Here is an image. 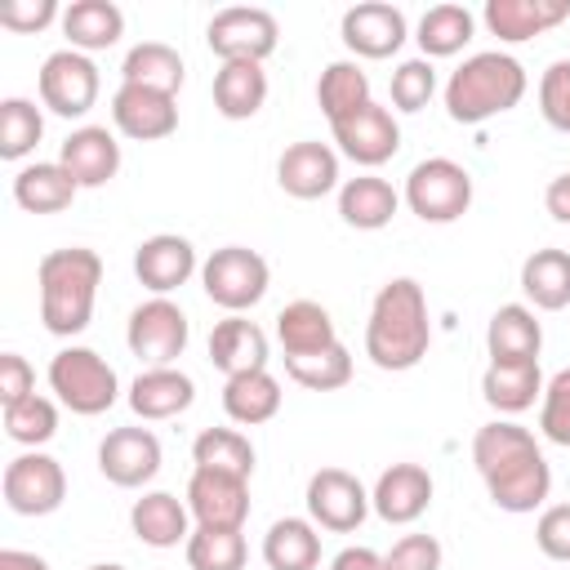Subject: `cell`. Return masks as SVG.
<instances>
[{"instance_id":"obj_1","label":"cell","mask_w":570,"mask_h":570,"mask_svg":"<svg viewBox=\"0 0 570 570\" xmlns=\"http://www.w3.org/2000/svg\"><path fill=\"white\" fill-rule=\"evenodd\" d=\"M472 463L499 512H534L552 490V468L530 428L512 419H490L472 436Z\"/></svg>"},{"instance_id":"obj_2","label":"cell","mask_w":570,"mask_h":570,"mask_svg":"<svg viewBox=\"0 0 570 570\" xmlns=\"http://www.w3.org/2000/svg\"><path fill=\"white\" fill-rule=\"evenodd\" d=\"M432 347V316H428V294L414 276H392L379 285L365 321V356L387 370H414Z\"/></svg>"},{"instance_id":"obj_3","label":"cell","mask_w":570,"mask_h":570,"mask_svg":"<svg viewBox=\"0 0 570 570\" xmlns=\"http://www.w3.org/2000/svg\"><path fill=\"white\" fill-rule=\"evenodd\" d=\"M40 285V321L58 338H76L94 321V298L102 285V258L85 245L49 249L36 267Z\"/></svg>"},{"instance_id":"obj_4","label":"cell","mask_w":570,"mask_h":570,"mask_svg":"<svg viewBox=\"0 0 570 570\" xmlns=\"http://www.w3.org/2000/svg\"><path fill=\"white\" fill-rule=\"evenodd\" d=\"M525 67L503 49H481L463 58L445 80V116L454 125H481L512 111L525 98Z\"/></svg>"},{"instance_id":"obj_5","label":"cell","mask_w":570,"mask_h":570,"mask_svg":"<svg viewBox=\"0 0 570 570\" xmlns=\"http://www.w3.org/2000/svg\"><path fill=\"white\" fill-rule=\"evenodd\" d=\"M49 387H53V396L71 414H85V419L107 414L116 405V396H120L116 370L94 347H76V343L62 347V352H53V361H49Z\"/></svg>"},{"instance_id":"obj_6","label":"cell","mask_w":570,"mask_h":570,"mask_svg":"<svg viewBox=\"0 0 570 570\" xmlns=\"http://www.w3.org/2000/svg\"><path fill=\"white\" fill-rule=\"evenodd\" d=\"M200 285H205V298L218 303L227 316H245L254 303H263L272 285V267L249 245H223L200 263Z\"/></svg>"},{"instance_id":"obj_7","label":"cell","mask_w":570,"mask_h":570,"mask_svg":"<svg viewBox=\"0 0 570 570\" xmlns=\"http://www.w3.org/2000/svg\"><path fill=\"white\" fill-rule=\"evenodd\" d=\"M401 200L423 223H454L472 209V174L450 156H428L405 174Z\"/></svg>"},{"instance_id":"obj_8","label":"cell","mask_w":570,"mask_h":570,"mask_svg":"<svg viewBox=\"0 0 570 570\" xmlns=\"http://www.w3.org/2000/svg\"><path fill=\"white\" fill-rule=\"evenodd\" d=\"M0 494H4L9 512H18V517H49L67 499V472H62V463L53 454L27 450V454L4 463Z\"/></svg>"},{"instance_id":"obj_9","label":"cell","mask_w":570,"mask_h":570,"mask_svg":"<svg viewBox=\"0 0 570 570\" xmlns=\"http://www.w3.org/2000/svg\"><path fill=\"white\" fill-rule=\"evenodd\" d=\"M36 89H40V102L62 116V120H80L89 116V107L98 102V67L89 53L80 49H53L45 62H40V76H36Z\"/></svg>"},{"instance_id":"obj_10","label":"cell","mask_w":570,"mask_h":570,"mask_svg":"<svg viewBox=\"0 0 570 570\" xmlns=\"http://www.w3.org/2000/svg\"><path fill=\"white\" fill-rule=\"evenodd\" d=\"M187 338H191V325H187V312L174 303V298H147L129 312V325H125V343L129 352L151 370V365H174L183 352H187Z\"/></svg>"},{"instance_id":"obj_11","label":"cell","mask_w":570,"mask_h":570,"mask_svg":"<svg viewBox=\"0 0 570 570\" xmlns=\"http://www.w3.org/2000/svg\"><path fill=\"white\" fill-rule=\"evenodd\" d=\"M276 40H281L276 18L267 9H254V4L218 9L205 27V45L223 62H267L276 53Z\"/></svg>"},{"instance_id":"obj_12","label":"cell","mask_w":570,"mask_h":570,"mask_svg":"<svg viewBox=\"0 0 570 570\" xmlns=\"http://www.w3.org/2000/svg\"><path fill=\"white\" fill-rule=\"evenodd\" d=\"M303 503H307L312 525L316 530H330V534H352L370 517V490L352 472H343V468L312 472L307 476V490H303Z\"/></svg>"},{"instance_id":"obj_13","label":"cell","mask_w":570,"mask_h":570,"mask_svg":"<svg viewBox=\"0 0 570 570\" xmlns=\"http://www.w3.org/2000/svg\"><path fill=\"white\" fill-rule=\"evenodd\" d=\"M187 512H191L196 525H209V530H245V521H249V476L218 472V468H191Z\"/></svg>"},{"instance_id":"obj_14","label":"cell","mask_w":570,"mask_h":570,"mask_svg":"<svg viewBox=\"0 0 570 570\" xmlns=\"http://www.w3.org/2000/svg\"><path fill=\"white\" fill-rule=\"evenodd\" d=\"M330 134L338 142V156L356 160L361 169H379V165H387L401 151V125H396V116L383 102L356 107L352 116L334 120Z\"/></svg>"},{"instance_id":"obj_15","label":"cell","mask_w":570,"mask_h":570,"mask_svg":"<svg viewBox=\"0 0 570 570\" xmlns=\"http://www.w3.org/2000/svg\"><path fill=\"white\" fill-rule=\"evenodd\" d=\"M160 441L151 428H111L98 445V472L120 490H142L160 472Z\"/></svg>"},{"instance_id":"obj_16","label":"cell","mask_w":570,"mask_h":570,"mask_svg":"<svg viewBox=\"0 0 570 570\" xmlns=\"http://www.w3.org/2000/svg\"><path fill=\"white\" fill-rule=\"evenodd\" d=\"M200 272L196 263V245L178 232H156L134 249V276L142 281V289H151L156 298H169L178 285H187Z\"/></svg>"},{"instance_id":"obj_17","label":"cell","mask_w":570,"mask_h":570,"mask_svg":"<svg viewBox=\"0 0 570 570\" xmlns=\"http://www.w3.org/2000/svg\"><path fill=\"white\" fill-rule=\"evenodd\" d=\"M338 36L343 45L356 53V58H392L405 40H410V22L396 4H383V0H365V4H352L338 22Z\"/></svg>"},{"instance_id":"obj_18","label":"cell","mask_w":570,"mask_h":570,"mask_svg":"<svg viewBox=\"0 0 570 570\" xmlns=\"http://www.w3.org/2000/svg\"><path fill=\"white\" fill-rule=\"evenodd\" d=\"M111 125L134 142H160L178 129V98L142 85H120L111 94Z\"/></svg>"},{"instance_id":"obj_19","label":"cell","mask_w":570,"mask_h":570,"mask_svg":"<svg viewBox=\"0 0 570 570\" xmlns=\"http://www.w3.org/2000/svg\"><path fill=\"white\" fill-rule=\"evenodd\" d=\"M276 183L294 200H321L334 187H343L338 183V151L330 142H316V138L289 142L276 160Z\"/></svg>"},{"instance_id":"obj_20","label":"cell","mask_w":570,"mask_h":570,"mask_svg":"<svg viewBox=\"0 0 570 570\" xmlns=\"http://www.w3.org/2000/svg\"><path fill=\"white\" fill-rule=\"evenodd\" d=\"M432 503V472L423 463H392L370 490V508L387 525H414Z\"/></svg>"},{"instance_id":"obj_21","label":"cell","mask_w":570,"mask_h":570,"mask_svg":"<svg viewBox=\"0 0 570 570\" xmlns=\"http://www.w3.org/2000/svg\"><path fill=\"white\" fill-rule=\"evenodd\" d=\"M58 165L76 178V187H107L120 174V142L107 125H80L62 138Z\"/></svg>"},{"instance_id":"obj_22","label":"cell","mask_w":570,"mask_h":570,"mask_svg":"<svg viewBox=\"0 0 570 570\" xmlns=\"http://www.w3.org/2000/svg\"><path fill=\"white\" fill-rule=\"evenodd\" d=\"M570 18V0H485L481 22L490 36H499L503 45H521L534 40L552 27H561Z\"/></svg>"},{"instance_id":"obj_23","label":"cell","mask_w":570,"mask_h":570,"mask_svg":"<svg viewBox=\"0 0 570 570\" xmlns=\"http://www.w3.org/2000/svg\"><path fill=\"white\" fill-rule=\"evenodd\" d=\"M191 401H196V383H191V374H183L174 365H151L129 383V410L142 423L178 419L183 410H191Z\"/></svg>"},{"instance_id":"obj_24","label":"cell","mask_w":570,"mask_h":570,"mask_svg":"<svg viewBox=\"0 0 570 570\" xmlns=\"http://www.w3.org/2000/svg\"><path fill=\"white\" fill-rule=\"evenodd\" d=\"M129 530L138 534V543L147 548H178L191 539V512L187 499L169 494V490H147L142 499H134L129 508Z\"/></svg>"},{"instance_id":"obj_25","label":"cell","mask_w":570,"mask_h":570,"mask_svg":"<svg viewBox=\"0 0 570 570\" xmlns=\"http://www.w3.org/2000/svg\"><path fill=\"white\" fill-rule=\"evenodd\" d=\"M209 361L227 379L249 374V370H267V334H263V325L249 321V316H223L209 330Z\"/></svg>"},{"instance_id":"obj_26","label":"cell","mask_w":570,"mask_h":570,"mask_svg":"<svg viewBox=\"0 0 570 570\" xmlns=\"http://www.w3.org/2000/svg\"><path fill=\"white\" fill-rule=\"evenodd\" d=\"M401 209V191L379 178V174H356V178H343L338 187V218L356 232H379L396 218Z\"/></svg>"},{"instance_id":"obj_27","label":"cell","mask_w":570,"mask_h":570,"mask_svg":"<svg viewBox=\"0 0 570 570\" xmlns=\"http://www.w3.org/2000/svg\"><path fill=\"white\" fill-rule=\"evenodd\" d=\"M481 396L494 414H521L543 401V370L539 361H490L481 374Z\"/></svg>"},{"instance_id":"obj_28","label":"cell","mask_w":570,"mask_h":570,"mask_svg":"<svg viewBox=\"0 0 570 570\" xmlns=\"http://www.w3.org/2000/svg\"><path fill=\"white\" fill-rule=\"evenodd\" d=\"M276 343L289 356H312V352H325L338 343V330H334V316L312 303V298H294L276 312Z\"/></svg>"},{"instance_id":"obj_29","label":"cell","mask_w":570,"mask_h":570,"mask_svg":"<svg viewBox=\"0 0 570 570\" xmlns=\"http://www.w3.org/2000/svg\"><path fill=\"white\" fill-rule=\"evenodd\" d=\"M539 347H543V325L534 321V307H525V303L494 307V316L485 325L490 361H539Z\"/></svg>"},{"instance_id":"obj_30","label":"cell","mask_w":570,"mask_h":570,"mask_svg":"<svg viewBox=\"0 0 570 570\" xmlns=\"http://www.w3.org/2000/svg\"><path fill=\"white\" fill-rule=\"evenodd\" d=\"M58 22L67 36V49H80V53L111 49L125 36V13L111 0H71Z\"/></svg>"},{"instance_id":"obj_31","label":"cell","mask_w":570,"mask_h":570,"mask_svg":"<svg viewBox=\"0 0 570 570\" xmlns=\"http://www.w3.org/2000/svg\"><path fill=\"white\" fill-rule=\"evenodd\" d=\"M76 178L58 160H36L13 174V200L27 214H62L76 200Z\"/></svg>"},{"instance_id":"obj_32","label":"cell","mask_w":570,"mask_h":570,"mask_svg":"<svg viewBox=\"0 0 570 570\" xmlns=\"http://www.w3.org/2000/svg\"><path fill=\"white\" fill-rule=\"evenodd\" d=\"M281 383L272 370H249V374H236L223 383V410L232 423L240 428H258V423H272L281 414Z\"/></svg>"},{"instance_id":"obj_33","label":"cell","mask_w":570,"mask_h":570,"mask_svg":"<svg viewBox=\"0 0 570 570\" xmlns=\"http://www.w3.org/2000/svg\"><path fill=\"white\" fill-rule=\"evenodd\" d=\"M267 570H316L321 566V530L312 517H281L263 534Z\"/></svg>"},{"instance_id":"obj_34","label":"cell","mask_w":570,"mask_h":570,"mask_svg":"<svg viewBox=\"0 0 570 570\" xmlns=\"http://www.w3.org/2000/svg\"><path fill=\"white\" fill-rule=\"evenodd\" d=\"M521 294L539 312H561L570 307V249L543 245L521 263Z\"/></svg>"},{"instance_id":"obj_35","label":"cell","mask_w":570,"mask_h":570,"mask_svg":"<svg viewBox=\"0 0 570 570\" xmlns=\"http://www.w3.org/2000/svg\"><path fill=\"white\" fill-rule=\"evenodd\" d=\"M267 102V71L263 62H223L214 71V107L227 120H249Z\"/></svg>"},{"instance_id":"obj_36","label":"cell","mask_w":570,"mask_h":570,"mask_svg":"<svg viewBox=\"0 0 570 570\" xmlns=\"http://www.w3.org/2000/svg\"><path fill=\"white\" fill-rule=\"evenodd\" d=\"M183 76H187L183 53H178L174 45H165V40H142V45H134V49L125 53V62H120V85L160 89V94H174V98H178V89H183Z\"/></svg>"},{"instance_id":"obj_37","label":"cell","mask_w":570,"mask_h":570,"mask_svg":"<svg viewBox=\"0 0 570 570\" xmlns=\"http://www.w3.org/2000/svg\"><path fill=\"white\" fill-rule=\"evenodd\" d=\"M472 31H476V13H472L468 4H432V9L419 18L414 40H419L423 58L432 62V58H454V53H463V45L472 40Z\"/></svg>"},{"instance_id":"obj_38","label":"cell","mask_w":570,"mask_h":570,"mask_svg":"<svg viewBox=\"0 0 570 570\" xmlns=\"http://www.w3.org/2000/svg\"><path fill=\"white\" fill-rule=\"evenodd\" d=\"M316 102H321V111H325L330 125L343 120V116H352L356 107L374 102V98H370V76L361 71V62H356V58L330 62V67L321 71V80H316Z\"/></svg>"},{"instance_id":"obj_39","label":"cell","mask_w":570,"mask_h":570,"mask_svg":"<svg viewBox=\"0 0 570 570\" xmlns=\"http://www.w3.org/2000/svg\"><path fill=\"white\" fill-rule=\"evenodd\" d=\"M191 463L196 468H218V472H236V476H254V445L245 432L236 428H205L191 441Z\"/></svg>"},{"instance_id":"obj_40","label":"cell","mask_w":570,"mask_h":570,"mask_svg":"<svg viewBox=\"0 0 570 570\" xmlns=\"http://www.w3.org/2000/svg\"><path fill=\"white\" fill-rule=\"evenodd\" d=\"M183 552L191 570H245L249 561V543L240 530H209V525H196Z\"/></svg>"},{"instance_id":"obj_41","label":"cell","mask_w":570,"mask_h":570,"mask_svg":"<svg viewBox=\"0 0 570 570\" xmlns=\"http://www.w3.org/2000/svg\"><path fill=\"white\" fill-rule=\"evenodd\" d=\"M285 374L307 392H338L352 383V352L343 343H334V347L312 352V356H289Z\"/></svg>"},{"instance_id":"obj_42","label":"cell","mask_w":570,"mask_h":570,"mask_svg":"<svg viewBox=\"0 0 570 570\" xmlns=\"http://www.w3.org/2000/svg\"><path fill=\"white\" fill-rule=\"evenodd\" d=\"M45 138V116L31 98H4L0 102V156L4 160H22L36 151V142Z\"/></svg>"},{"instance_id":"obj_43","label":"cell","mask_w":570,"mask_h":570,"mask_svg":"<svg viewBox=\"0 0 570 570\" xmlns=\"http://www.w3.org/2000/svg\"><path fill=\"white\" fill-rule=\"evenodd\" d=\"M53 432H58V405H53L49 396L31 392V396H22L18 405H4V436H9V441L36 450V445L53 441Z\"/></svg>"},{"instance_id":"obj_44","label":"cell","mask_w":570,"mask_h":570,"mask_svg":"<svg viewBox=\"0 0 570 570\" xmlns=\"http://www.w3.org/2000/svg\"><path fill=\"white\" fill-rule=\"evenodd\" d=\"M436 94V67L419 53V58H405L396 71H392V107L396 111H423Z\"/></svg>"},{"instance_id":"obj_45","label":"cell","mask_w":570,"mask_h":570,"mask_svg":"<svg viewBox=\"0 0 570 570\" xmlns=\"http://www.w3.org/2000/svg\"><path fill=\"white\" fill-rule=\"evenodd\" d=\"M539 432H543L552 445H570V370H557V374L543 383Z\"/></svg>"},{"instance_id":"obj_46","label":"cell","mask_w":570,"mask_h":570,"mask_svg":"<svg viewBox=\"0 0 570 570\" xmlns=\"http://www.w3.org/2000/svg\"><path fill=\"white\" fill-rule=\"evenodd\" d=\"M539 111L552 129L570 134V58L548 62V71L539 76Z\"/></svg>"},{"instance_id":"obj_47","label":"cell","mask_w":570,"mask_h":570,"mask_svg":"<svg viewBox=\"0 0 570 570\" xmlns=\"http://www.w3.org/2000/svg\"><path fill=\"white\" fill-rule=\"evenodd\" d=\"M441 543L436 534H401L383 552V570H441Z\"/></svg>"},{"instance_id":"obj_48","label":"cell","mask_w":570,"mask_h":570,"mask_svg":"<svg viewBox=\"0 0 570 570\" xmlns=\"http://www.w3.org/2000/svg\"><path fill=\"white\" fill-rule=\"evenodd\" d=\"M534 543L548 561H570V503H552L534 521Z\"/></svg>"},{"instance_id":"obj_49","label":"cell","mask_w":570,"mask_h":570,"mask_svg":"<svg viewBox=\"0 0 570 570\" xmlns=\"http://www.w3.org/2000/svg\"><path fill=\"white\" fill-rule=\"evenodd\" d=\"M53 18H62L58 0H4V4H0V27H9V31H18V36L45 31Z\"/></svg>"},{"instance_id":"obj_50","label":"cell","mask_w":570,"mask_h":570,"mask_svg":"<svg viewBox=\"0 0 570 570\" xmlns=\"http://www.w3.org/2000/svg\"><path fill=\"white\" fill-rule=\"evenodd\" d=\"M31 392H36V370L27 365V356L4 352L0 356V405H18Z\"/></svg>"},{"instance_id":"obj_51","label":"cell","mask_w":570,"mask_h":570,"mask_svg":"<svg viewBox=\"0 0 570 570\" xmlns=\"http://www.w3.org/2000/svg\"><path fill=\"white\" fill-rule=\"evenodd\" d=\"M543 209H548L557 223H566V227H570V169H566V174H557V178L548 183V191H543Z\"/></svg>"},{"instance_id":"obj_52","label":"cell","mask_w":570,"mask_h":570,"mask_svg":"<svg viewBox=\"0 0 570 570\" xmlns=\"http://www.w3.org/2000/svg\"><path fill=\"white\" fill-rule=\"evenodd\" d=\"M330 570H383V552H374V548H343L334 561H330Z\"/></svg>"},{"instance_id":"obj_53","label":"cell","mask_w":570,"mask_h":570,"mask_svg":"<svg viewBox=\"0 0 570 570\" xmlns=\"http://www.w3.org/2000/svg\"><path fill=\"white\" fill-rule=\"evenodd\" d=\"M0 570H49V561L27 548H0Z\"/></svg>"},{"instance_id":"obj_54","label":"cell","mask_w":570,"mask_h":570,"mask_svg":"<svg viewBox=\"0 0 570 570\" xmlns=\"http://www.w3.org/2000/svg\"><path fill=\"white\" fill-rule=\"evenodd\" d=\"M89 570H125V566H116V561H102V566H89Z\"/></svg>"}]
</instances>
